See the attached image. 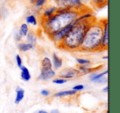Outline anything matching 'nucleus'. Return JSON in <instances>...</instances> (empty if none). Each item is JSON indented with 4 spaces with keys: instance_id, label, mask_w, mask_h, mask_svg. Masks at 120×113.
Wrapping results in <instances>:
<instances>
[{
    "instance_id": "nucleus-1",
    "label": "nucleus",
    "mask_w": 120,
    "mask_h": 113,
    "mask_svg": "<svg viewBox=\"0 0 120 113\" xmlns=\"http://www.w3.org/2000/svg\"><path fill=\"white\" fill-rule=\"evenodd\" d=\"M91 12H83L75 20V23L68 32L58 48L68 51H79L89 26L95 19Z\"/></svg>"
},
{
    "instance_id": "nucleus-2",
    "label": "nucleus",
    "mask_w": 120,
    "mask_h": 113,
    "mask_svg": "<svg viewBox=\"0 0 120 113\" xmlns=\"http://www.w3.org/2000/svg\"><path fill=\"white\" fill-rule=\"evenodd\" d=\"M82 12L70 9L58 8L57 12L49 18L42 19V28L49 37L60 29L72 23Z\"/></svg>"
},
{
    "instance_id": "nucleus-3",
    "label": "nucleus",
    "mask_w": 120,
    "mask_h": 113,
    "mask_svg": "<svg viewBox=\"0 0 120 113\" xmlns=\"http://www.w3.org/2000/svg\"><path fill=\"white\" fill-rule=\"evenodd\" d=\"M103 23L102 21L94 20L89 26L79 51L93 53L101 50Z\"/></svg>"
},
{
    "instance_id": "nucleus-4",
    "label": "nucleus",
    "mask_w": 120,
    "mask_h": 113,
    "mask_svg": "<svg viewBox=\"0 0 120 113\" xmlns=\"http://www.w3.org/2000/svg\"><path fill=\"white\" fill-rule=\"evenodd\" d=\"M53 1L58 8L77 10L79 12L87 11V8H86L79 0H53Z\"/></svg>"
},
{
    "instance_id": "nucleus-5",
    "label": "nucleus",
    "mask_w": 120,
    "mask_h": 113,
    "mask_svg": "<svg viewBox=\"0 0 120 113\" xmlns=\"http://www.w3.org/2000/svg\"><path fill=\"white\" fill-rule=\"evenodd\" d=\"M74 23H75V21H74L72 23L69 24V25H68L67 27H64V28L60 29L59 31L54 32V33L52 34V35L50 36L49 38L51 39L52 41H53V43L57 45V46H58V45L62 42V40H64V37L67 36V34L68 33V32L71 30V28H72V26L74 25Z\"/></svg>"
},
{
    "instance_id": "nucleus-6",
    "label": "nucleus",
    "mask_w": 120,
    "mask_h": 113,
    "mask_svg": "<svg viewBox=\"0 0 120 113\" xmlns=\"http://www.w3.org/2000/svg\"><path fill=\"white\" fill-rule=\"evenodd\" d=\"M58 75L60 78H64L66 80H69L78 78L82 74L79 72V70L76 68H64L58 72Z\"/></svg>"
},
{
    "instance_id": "nucleus-7",
    "label": "nucleus",
    "mask_w": 120,
    "mask_h": 113,
    "mask_svg": "<svg viewBox=\"0 0 120 113\" xmlns=\"http://www.w3.org/2000/svg\"><path fill=\"white\" fill-rule=\"evenodd\" d=\"M107 75H108V69L104 70L100 73L93 72L90 73L89 79L91 83H97V84H106L108 83V78L106 77Z\"/></svg>"
},
{
    "instance_id": "nucleus-8",
    "label": "nucleus",
    "mask_w": 120,
    "mask_h": 113,
    "mask_svg": "<svg viewBox=\"0 0 120 113\" xmlns=\"http://www.w3.org/2000/svg\"><path fill=\"white\" fill-rule=\"evenodd\" d=\"M103 23V36H102L101 50H105L109 46V22L108 20L102 21Z\"/></svg>"
},
{
    "instance_id": "nucleus-9",
    "label": "nucleus",
    "mask_w": 120,
    "mask_h": 113,
    "mask_svg": "<svg viewBox=\"0 0 120 113\" xmlns=\"http://www.w3.org/2000/svg\"><path fill=\"white\" fill-rule=\"evenodd\" d=\"M57 75L56 71L53 69H40V74L37 77V79L39 81H49Z\"/></svg>"
},
{
    "instance_id": "nucleus-10",
    "label": "nucleus",
    "mask_w": 120,
    "mask_h": 113,
    "mask_svg": "<svg viewBox=\"0 0 120 113\" xmlns=\"http://www.w3.org/2000/svg\"><path fill=\"white\" fill-rule=\"evenodd\" d=\"M77 94V92L71 90H64V91H59L53 93V97L55 98H62V97H74Z\"/></svg>"
},
{
    "instance_id": "nucleus-11",
    "label": "nucleus",
    "mask_w": 120,
    "mask_h": 113,
    "mask_svg": "<svg viewBox=\"0 0 120 113\" xmlns=\"http://www.w3.org/2000/svg\"><path fill=\"white\" fill-rule=\"evenodd\" d=\"M52 65L54 70H58L63 67V59L59 57L56 53H53L52 55Z\"/></svg>"
},
{
    "instance_id": "nucleus-12",
    "label": "nucleus",
    "mask_w": 120,
    "mask_h": 113,
    "mask_svg": "<svg viewBox=\"0 0 120 113\" xmlns=\"http://www.w3.org/2000/svg\"><path fill=\"white\" fill-rule=\"evenodd\" d=\"M16 92V97L14 99V103L16 105H18L23 101V99L25 98V90L21 87H17L15 90Z\"/></svg>"
},
{
    "instance_id": "nucleus-13",
    "label": "nucleus",
    "mask_w": 120,
    "mask_h": 113,
    "mask_svg": "<svg viewBox=\"0 0 120 113\" xmlns=\"http://www.w3.org/2000/svg\"><path fill=\"white\" fill-rule=\"evenodd\" d=\"M77 69L79 70L81 74L85 75L90 74L93 72H96L99 69V67L98 68H93V67H90V65H78Z\"/></svg>"
},
{
    "instance_id": "nucleus-14",
    "label": "nucleus",
    "mask_w": 120,
    "mask_h": 113,
    "mask_svg": "<svg viewBox=\"0 0 120 113\" xmlns=\"http://www.w3.org/2000/svg\"><path fill=\"white\" fill-rule=\"evenodd\" d=\"M21 69V78H22V81L24 82H29L31 79V74H30V72L28 68H26V66L22 65L20 68Z\"/></svg>"
},
{
    "instance_id": "nucleus-15",
    "label": "nucleus",
    "mask_w": 120,
    "mask_h": 113,
    "mask_svg": "<svg viewBox=\"0 0 120 113\" xmlns=\"http://www.w3.org/2000/svg\"><path fill=\"white\" fill-rule=\"evenodd\" d=\"M35 46L30 44L27 43V42H19L17 44V49L20 50L21 52H27L30 50H33Z\"/></svg>"
},
{
    "instance_id": "nucleus-16",
    "label": "nucleus",
    "mask_w": 120,
    "mask_h": 113,
    "mask_svg": "<svg viewBox=\"0 0 120 113\" xmlns=\"http://www.w3.org/2000/svg\"><path fill=\"white\" fill-rule=\"evenodd\" d=\"M53 69L51 59L49 57H44L41 60V69Z\"/></svg>"
},
{
    "instance_id": "nucleus-17",
    "label": "nucleus",
    "mask_w": 120,
    "mask_h": 113,
    "mask_svg": "<svg viewBox=\"0 0 120 113\" xmlns=\"http://www.w3.org/2000/svg\"><path fill=\"white\" fill-rule=\"evenodd\" d=\"M26 42L35 46L37 43V37L33 32H29L28 34L26 35Z\"/></svg>"
},
{
    "instance_id": "nucleus-18",
    "label": "nucleus",
    "mask_w": 120,
    "mask_h": 113,
    "mask_svg": "<svg viewBox=\"0 0 120 113\" xmlns=\"http://www.w3.org/2000/svg\"><path fill=\"white\" fill-rule=\"evenodd\" d=\"M58 10V8L56 6H53V7H49L46 8L43 12V18H49L51 16H53L55 12Z\"/></svg>"
},
{
    "instance_id": "nucleus-19",
    "label": "nucleus",
    "mask_w": 120,
    "mask_h": 113,
    "mask_svg": "<svg viewBox=\"0 0 120 113\" xmlns=\"http://www.w3.org/2000/svg\"><path fill=\"white\" fill-rule=\"evenodd\" d=\"M30 32V29H29V26L26 23H23L21 25L19 31L17 32L19 33V35L22 36V37H26V35L28 34V32Z\"/></svg>"
},
{
    "instance_id": "nucleus-20",
    "label": "nucleus",
    "mask_w": 120,
    "mask_h": 113,
    "mask_svg": "<svg viewBox=\"0 0 120 113\" xmlns=\"http://www.w3.org/2000/svg\"><path fill=\"white\" fill-rule=\"evenodd\" d=\"M26 23L29 24V25L36 26L37 24H38V22H37V19H36V17H35V16L29 15L26 17Z\"/></svg>"
},
{
    "instance_id": "nucleus-21",
    "label": "nucleus",
    "mask_w": 120,
    "mask_h": 113,
    "mask_svg": "<svg viewBox=\"0 0 120 113\" xmlns=\"http://www.w3.org/2000/svg\"><path fill=\"white\" fill-rule=\"evenodd\" d=\"M76 62L78 65H90L91 61L88 59L85 58H76Z\"/></svg>"
},
{
    "instance_id": "nucleus-22",
    "label": "nucleus",
    "mask_w": 120,
    "mask_h": 113,
    "mask_svg": "<svg viewBox=\"0 0 120 113\" xmlns=\"http://www.w3.org/2000/svg\"><path fill=\"white\" fill-rule=\"evenodd\" d=\"M52 83H54V84L63 85V84H64V83H68V80L58 77V78H53V79H52Z\"/></svg>"
},
{
    "instance_id": "nucleus-23",
    "label": "nucleus",
    "mask_w": 120,
    "mask_h": 113,
    "mask_svg": "<svg viewBox=\"0 0 120 113\" xmlns=\"http://www.w3.org/2000/svg\"><path fill=\"white\" fill-rule=\"evenodd\" d=\"M86 8L90 6H95V0H79Z\"/></svg>"
},
{
    "instance_id": "nucleus-24",
    "label": "nucleus",
    "mask_w": 120,
    "mask_h": 113,
    "mask_svg": "<svg viewBox=\"0 0 120 113\" xmlns=\"http://www.w3.org/2000/svg\"><path fill=\"white\" fill-rule=\"evenodd\" d=\"M72 89L73 90V91L77 92V93H78V92H82L85 89V85L77 84V85H75V86H73V88H72Z\"/></svg>"
},
{
    "instance_id": "nucleus-25",
    "label": "nucleus",
    "mask_w": 120,
    "mask_h": 113,
    "mask_svg": "<svg viewBox=\"0 0 120 113\" xmlns=\"http://www.w3.org/2000/svg\"><path fill=\"white\" fill-rule=\"evenodd\" d=\"M45 2H46V0H35L34 4H35V7L39 8H41L42 6L45 5Z\"/></svg>"
},
{
    "instance_id": "nucleus-26",
    "label": "nucleus",
    "mask_w": 120,
    "mask_h": 113,
    "mask_svg": "<svg viewBox=\"0 0 120 113\" xmlns=\"http://www.w3.org/2000/svg\"><path fill=\"white\" fill-rule=\"evenodd\" d=\"M40 94H41V96L45 97H49L51 96V92L49 89H42L40 91Z\"/></svg>"
},
{
    "instance_id": "nucleus-27",
    "label": "nucleus",
    "mask_w": 120,
    "mask_h": 113,
    "mask_svg": "<svg viewBox=\"0 0 120 113\" xmlns=\"http://www.w3.org/2000/svg\"><path fill=\"white\" fill-rule=\"evenodd\" d=\"M16 63H17V65L21 68V67L23 65V63H22V59L20 55H16Z\"/></svg>"
},
{
    "instance_id": "nucleus-28",
    "label": "nucleus",
    "mask_w": 120,
    "mask_h": 113,
    "mask_svg": "<svg viewBox=\"0 0 120 113\" xmlns=\"http://www.w3.org/2000/svg\"><path fill=\"white\" fill-rule=\"evenodd\" d=\"M108 0H95V6H104L106 4Z\"/></svg>"
},
{
    "instance_id": "nucleus-29",
    "label": "nucleus",
    "mask_w": 120,
    "mask_h": 113,
    "mask_svg": "<svg viewBox=\"0 0 120 113\" xmlns=\"http://www.w3.org/2000/svg\"><path fill=\"white\" fill-rule=\"evenodd\" d=\"M23 37L22 36L19 35L18 32H17V33L15 34V36H14V39H15V40L17 42V43H19V42H22V40Z\"/></svg>"
},
{
    "instance_id": "nucleus-30",
    "label": "nucleus",
    "mask_w": 120,
    "mask_h": 113,
    "mask_svg": "<svg viewBox=\"0 0 120 113\" xmlns=\"http://www.w3.org/2000/svg\"><path fill=\"white\" fill-rule=\"evenodd\" d=\"M102 92H103L104 93H108V92H109L108 85H107V86H105V88H103V89H102Z\"/></svg>"
},
{
    "instance_id": "nucleus-31",
    "label": "nucleus",
    "mask_w": 120,
    "mask_h": 113,
    "mask_svg": "<svg viewBox=\"0 0 120 113\" xmlns=\"http://www.w3.org/2000/svg\"><path fill=\"white\" fill-rule=\"evenodd\" d=\"M35 113H49V112H48V111H45V110H39V111H37Z\"/></svg>"
},
{
    "instance_id": "nucleus-32",
    "label": "nucleus",
    "mask_w": 120,
    "mask_h": 113,
    "mask_svg": "<svg viewBox=\"0 0 120 113\" xmlns=\"http://www.w3.org/2000/svg\"><path fill=\"white\" fill-rule=\"evenodd\" d=\"M49 113H60V112H59V111H58V109H54V110H52Z\"/></svg>"
},
{
    "instance_id": "nucleus-33",
    "label": "nucleus",
    "mask_w": 120,
    "mask_h": 113,
    "mask_svg": "<svg viewBox=\"0 0 120 113\" xmlns=\"http://www.w3.org/2000/svg\"><path fill=\"white\" fill-rule=\"evenodd\" d=\"M108 55H105V56L103 57V60H108Z\"/></svg>"
},
{
    "instance_id": "nucleus-34",
    "label": "nucleus",
    "mask_w": 120,
    "mask_h": 113,
    "mask_svg": "<svg viewBox=\"0 0 120 113\" xmlns=\"http://www.w3.org/2000/svg\"><path fill=\"white\" fill-rule=\"evenodd\" d=\"M35 0H30V2H31V3H35Z\"/></svg>"
},
{
    "instance_id": "nucleus-35",
    "label": "nucleus",
    "mask_w": 120,
    "mask_h": 113,
    "mask_svg": "<svg viewBox=\"0 0 120 113\" xmlns=\"http://www.w3.org/2000/svg\"><path fill=\"white\" fill-rule=\"evenodd\" d=\"M106 113H109V110H107V111H106Z\"/></svg>"
}]
</instances>
